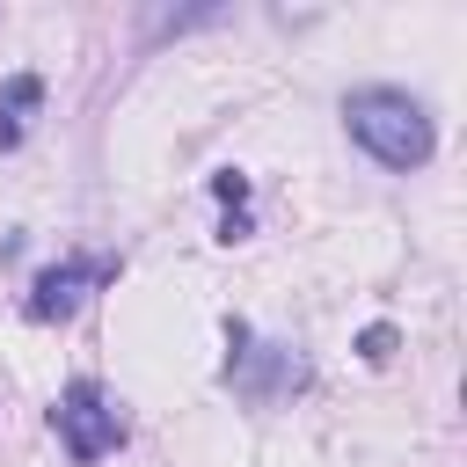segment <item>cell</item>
<instances>
[{
    "instance_id": "cell-1",
    "label": "cell",
    "mask_w": 467,
    "mask_h": 467,
    "mask_svg": "<svg viewBox=\"0 0 467 467\" xmlns=\"http://www.w3.org/2000/svg\"><path fill=\"white\" fill-rule=\"evenodd\" d=\"M343 124H350V139L379 161V168H423L431 161V146H438V131H431V109L416 102V95H401V88H358L350 102H343Z\"/></svg>"
},
{
    "instance_id": "cell-2",
    "label": "cell",
    "mask_w": 467,
    "mask_h": 467,
    "mask_svg": "<svg viewBox=\"0 0 467 467\" xmlns=\"http://www.w3.org/2000/svg\"><path fill=\"white\" fill-rule=\"evenodd\" d=\"M226 343H234V358H226L234 394H248V401H277V394L306 387V358H299L292 343H248V328H241V321L226 328Z\"/></svg>"
},
{
    "instance_id": "cell-3",
    "label": "cell",
    "mask_w": 467,
    "mask_h": 467,
    "mask_svg": "<svg viewBox=\"0 0 467 467\" xmlns=\"http://www.w3.org/2000/svg\"><path fill=\"white\" fill-rule=\"evenodd\" d=\"M51 423H58V438H66V452H73V460H102V452H117V438H124L117 401H109L95 379H73V387L58 394Z\"/></svg>"
},
{
    "instance_id": "cell-4",
    "label": "cell",
    "mask_w": 467,
    "mask_h": 467,
    "mask_svg": "<svg viewBox=\"0 0 467 467\" xmlns=\"http://www.w3.org/2000/svg\"><path fill=\"white\" fill-rule=\"evenodd\" d=\"M102 277H109L102 263H58V270H44V277L29 285L22 306H29V321H66V314L88 299V285H102Z\"/></svg>"
},
{
    "instance_id": "cell-5",
    "label": "cell",
    "mask_w": 467,
    "mask_h": 467,
    "mask_svg": "<svg viewBox=\"0 0 467 467\" xmlns=\"http://www.w3.org/2000/svg\"><path fill=\"white\" fill-rule=\"evenodd\" d=\"M44 102V80L36 73H15L7 80V95H0V153L7 146H22V131H29V109Z\"/></svg>"
},
{
    "instance_id": "cell-6",
    "label": "cell",
    "mask_w": 467,
    "mask_h": 467,
    "mask_svg": "<svg viewBox=\"0 0 467 467\" xmlns=\"http://www.w3.org/2000/svg\"><path fill=\"white\" fill-rule=\"evenodd\" d=\"M358 350H365V365H387V358H394V328H387V321H379V328H365V336H358Z\"/></svg>"
},
{
    "instance_id": "cell-7",
    "label": "cell",
    "mask_w": 467,
    "mask_h": 467,
    "mask_svg": "<svg viewBox=\"0 0 467 467\" xmlns=\"http://www.w3.org/2000/svg\"><path fill=\"white\" fill-rule=\"evenodd\" d=\"M212 190H219V197H226V204H241V197H248V182H241V175H234V168H226V175H212Z\"/></svg>"
}]
</instances>
